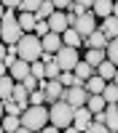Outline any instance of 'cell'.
<instances>
[{"instance_id": "1", "label": "cell", "mask_w": 118, "mask_h": 133, "mask_svg": "<svg viewBox=\"0 0 118 133\" xmlns=\"http://www.w3.org/2000/svg\"><path fill=\"white\" fill-rule=\"evenodd\" d=\"M19 120H21V128H27V130H32V133H40L51 117H48V109H46V107H30L27 112L19 115Z\"/></svg>"}, {"instance_id": "2", "label": "cell", "mask_w": 118, "mask_h": 133, "mask_svg": "<svg viewBox=\"0 0 118 133\" xmlns=\"http://www.w3.org/2000/svg\"><path fill=\"white\" fill-rule=\"evenodd\" d=\"M19 59L21 61H27V64H35V61H40L43 59V43H40V37H35V35H24L19 40Z\"/></svg>"}, {"instance_id": "3", "label": "cell", "mask_w": 118, "mask_h": 133, "mask_svg": "<svg viewBox=\"0 0 118 133\" xmlns=\"http://www.w3.org/2000/svg\"><path fill=\"white\" fill-rule=\"evenodd\" d=\"M48 117H51V125L54 128H72V120H75V107H70L67 101H57L51 104L48 109Z\"/></svg>"}, {"instance_id": "4", "label": "cell", "mask_w": 118, "mask_h": 133, "mask_svg": "<svg viewBox=\"0 0 118 133\" xmlns=\"http://www.w3.org/2000/svg\"><path fill=\"white\" fill-rule=\"evenodd\" d=\"M0 35H3L5 45H19V40L24 37V32L19 27V16H14L11 11H5L3 21H0Z\"/></svg>"}, {"instance_id": "5", "label": "cell", "mask_w": 118, "mask_h": 133, "mask_svg": "<svg viewBox=\"0 0 118 133\" xmlns=\"http://www.w3.org/2000/svg\"><path fill=\"white\" fill-rule=\"evenodd\" d=\"M54 61H57V66H59L62 72H75V66L81 64L78 51H75V48H67V45H62V51L57 53V59H54Z\"/></svg>"}, {"instance_id": "6", "label": "cell", "mask_w": 118, "mask_h": 133, "mask_svg": "<svg viewBox=\"0 0 118 133\" xmlns=\"http://www.w3.org/2000/svg\"><path fill=\"white\" fill-rule=\"evenodd\" d=\"M62 101H67L70 107L81 109V107H86V101H89V93H86V88H83V85L64 88V96H62Z\"/></svg>"}, {"instance_id": "7", "label": "cell", "mask_w": 118, "mask_h": 133, "mask_svg": "<svg viewBox=\"0 0 118 133\" xmlns=\"http://www.w3.org/2000/svg\"><path fill=\"white\" fill-rule=\"evenodd\" d=\"M40 91L46 93L48 104H57V101H62V96H64V85L59 80H40Z\"/></svg>"}, {"instance_id": "8", "label": "cell", "mask_w": 118, "mask_h": 133, "mask_svg": "<svg viewBox=\"0 0 118 133\" xmlns=\"http://www.w3.org/2000/svg\"><path fill=\"white\" fill-rule=\"evenodd\" d=\"M72 29L81 35V40L91 37L94 32H97V21H94V14H83V16H78V21H75V27H72Z\"/></svg>"}, {"instance_id": "9", "label": "cell", "mask_w": 118, "mask_h": 133, "mask_svg": "<svg viewBox=\"0 0 118 133\" xmlns=\"http://www.w3.org/2000/svg\"><path fill=\"white\" fill-rule=\"evenodd\" d=\"M94 115L89 112L86 107H81V109H75V120H72V128L75 130H81V133H86L91 125H94V120H91Z\"/></svg>"}, {"instance_id": "10", "label": "cell", "mask_w": 118, "mask_h": 133, "mask_svg": "<svg viewBox=\"0 0 118 133\" xmlns=\"http://www.w3.org/2000/svg\"><path fill=\"white\" fill-rule=\"evenodd\" d=\"M48 29L54 32V35H64V32L70 29V21H67V14H62V11H57L51 19H48Z\"/></svg>"}, {"instance_id": "11", "label": "cell", "mask_w": 118, "mask_h": 133, "mask_svg": "<svg viewBox=\"0 0 118 133\" xmlns=\"http://www.w3.org/2000/svg\"><path fill=\"white\" fill-rule=\"evenodd\" d=\"M8 75L14 77V83H24L27 77L32 75V64H27V61H21V59H19V61L8 69Z\"/></svg>"}, {"instance_id": "12", "label": "cell", "mask_w": 118, "mask_h": 133, "mask_svg": "<svg viewBox=\"0 0 118 133\" xmlns=\"http://www.w3.org/2000/svg\"><path fill=\"white\" fill-rule=\"evenodd\" d=\"M40 43H43V53H48V56H57L62 51V35H54L51 32V35H46Z\"/></svg>"}, {"instance_id": "13", "label": "cell", "mask_w": 118, "mask_h": 133, "mask_svg": "<svg viewBox=\"0 0 118 133\" xmlns=\"http://www.w3.org/2000/svg\"><path fill=\"white\" fill-rule=\"evenodd\" d=\"M83 88H86V93H89V96H102V91L107 88V83L102 80L99 75H94V77H89V80H86Z\"/></svg>"}, {"instance_id": "14", "label": "cell", "mask_w": 118, "mask_h": 133, "mask_svg": "<svg viewBox=\"0 0 118 133\" xmlns=\"http://www.w3.org/2000/svg\"><path fill=\"white\" fill-rule=\"evenodd\" d=\"M83 43H86V48H89V51H105V48H107V37L102 35V29H97L94 35L86 37Z\"/></svg>"}, {"instance_id": "15", "label": "cell", "mask_w": 118, "mask_h": 133, "mask_svg": "<svg viewBox=\"0 0 118 133\" xmlns=\"http://www.w3.org/2000/svg\"><path fill=\"white\" fill-rule=\"evenodd\" d=\"M91 14L102 16V19H110L113 16V3H110V0H94V3H91Z\"/></svg>"}, {"instance_id": "16", "label": "cell", "mask_w": 118, "mask_h": 133, "mask_svg": "<svg viewBox=\"0 0 118 133\" xmlns=\"http://www.w3.org/2000/svg\"><path fill=\"white\" fill-rule=\"evenodd\" d=\"M105 125H107V130L110 133H118V107L115 104H110V107H105Z\"/></svg>"}, {"instance_id": "17", "label": "cell", "mask_w": 118, "mask_h": 133, "mask_svg": "<svg viewBox=\"0 0 118 133\" xmlns=\"http://www.w3.org/2000/svg\"><path fill=\"white\" fill-rule=\"evenodd\" d=\"M14 88H16V83H14V77H11V75L0 77V98H3V101H8V98L14 96Z\"/></svg>"}, {"instance_id": "18", "label": "cell", "mask_w": 118, "mask_h": 133, "mask_svg": "<svg viewBox=\"0 0 118 133\" xmlns=\"http://www.w3.org/2000/svg\"><path fill=\"white\" fill-rule=\"evenodd\" d=\"M102 35L107 37V43L118 37V19H115V16H110V19H105V24H102Z\"/></svg>"}, {"instance_id": "19", "label": "cell", "mask_w": 118, "mask_h": 133, "mask_svg": "<svg viewBox=\"0 0 118 133\" xmlns=\"http://www.w3.org/2000/svg\"><path fill=\"white\" fill-rule=\"evenodd\" d=\"M115 72H118V66H115V64H110V61H105V64L97 66V75H99L105 83H107V80H115Z\"/></svg>"}, {"instance_id": "20", "label": "cell", "mask_w": 118, "mask_h": 133, "mask_svg": "<svg viewBox=\"0 0 118 133\" xmlns=\"http://www.w3.org/2000/svg\"><path fill=\"white\" fill-rule=\"evenodd\" d=\"M35 24H38V19H35V14H21L19 16V27H21V32H35Z\"/></svg>"}, {"instance_id": "21", "label": "cell", "mask_w": 118, "mask_h": 133, "mask_svg": "<svg viewBox=\"0 0 118 133\" xmlns=\"http://www.w3.org/2000/svg\"><path fill=\"white\" fill-rule=\"evenodd\" d=\"M105 98L102 96H89V101H86V109H89L91 115H99V112H105Z\"/></svg>"}, {"instance_id": "22", "label": "cell", "mask_w": 118, "mask_h": 133, "mask_svg": "<svg viewBox=\"0 0 118 133\" xmlns=\"http://www.w3.org/2000/svg\"><path fill=\"white\" fill-rule=\"evenodd\" d=\"M94 75H97V69H94L91 64H86V61H81L78 66H75V77H78V80H83V83L89 80V77H94Z\"/></svg>"}, {"instance_id": "23", "label": "cell", "mask_w": 118, "mask_h": 133, "mask_svg": "<svg viewBox=\"0 0 118 133\" xmlns=\"http://www.w3.org/2000/svg\"><path fill=\"white\" fill-rule=\"evenodd\" d=\"M83 61H86V64H91L94 69H97L99 64H105V61H107V53H105V51H89Z\"/></svg>"}, {"instance_id": "24", "label": "cell", "mask_w": 118, "mask_h": 133, "mask_svg": "<svg viewBox=\"0 0 118 133\" xmlns=\"http://www.w3.org/2000/svg\"><path fill=\"white\" fill-rule=\"evenodd\" d=\"M81 43H83V40H81V35H78L75 29H67V32L62 35V45H67V48H78Z\"/></svg>"}, {"instance_id": "25", "label": "cell", "mask_w": 118, "mask_h": 133, "mask_svg": "<svg viewBox=\"0 0 118 133\" xmlns=\"http://www.w3.org/2000/svg\"><path fill=\"white\" fill-rule=\"evenodd\" d=\"M102 98L107 104H118V85L115 83H107V88L102 91Z\"/></svg>"}, {"instance_id": "26", "label": "cell", "mask_w": 118, "mask_h": 133, "mask_svg": "<svg viewBox=\"0 0 118 133\" xmlns=\"http://www.w3.org/2000/svg\"><path fill=\"white\" fill-rule=\"evenodd\" d=\"M40 3H43V0H21V3H19V11H21V14H38V11H40Z\"/></svg>"}, {"instance_id": "27", "label": "cell", "mask_w": 118, "mask_h": 133, "mask_svg": "<svg viewBox=\"0 0 118 133\" xmlns=\"http://www.w3.org/2000/svg\"><path fill=\"white\" fill-rule=\"evenodd\" d=\"M105 53H107V61L118 66V37L107 43V48H105Z\"/></svg>"}, {"instance_id": "28", "label": "cell", "mask_w": 118, "mask_h": 133, "mask_svg": "<svg viewBox=\"0 0 118 133\" xmlns=\"http://www.w3.org/2000/svg\"><path fill=\"white\" fill-rule=\"evenodd\" d=\"M19 128H21V120L8 115V117H5V123H3V130H5V133H16Z\"/></svg>"}, {"instance_id": "29", "label": "cell", "mask_w": 118, "mask_h": 133, "mask_svg": "<svg viewBox=\"0 0 118 133\" xmlns=\"http://www.w3.org/2000/svg\"><path fill=\"white\" fill-rule=\"evenodd\" d=\"M89 8H91V0H81V3H72L70 0V11H75V16H83Z\"/></svg>"}, {"instance_id": "30", "label": "cell", "mask_w": 118, "mask_h": 133, "mask_svg": "<svg viewBox=\"0 0 118 133\" xmlns=\"http://www.w3.org/2000/svg\"><path fill=\"white\" fill-rule=\"evenodd\" d=\"M3 112H8L11 117H19V115H21V109H19V104L14 101V98H8V101H3Z\"/></svg>"}, {"instance_id": "31", "label": "cell", "mask_w": 118, "mask_h": 133, "mask_svg": "<svg viewBox=\"0 0 118 133\" xmlns=\"http://www.w3.org/2000/svg\"><path fill=\"white\" fill-rule=\"evenodd\" d=\"M43 101H46V93H43L40 88L30 93V107H43Z\"/></svg>"}, {"instance_id": "32", "label": "cell", "mask_w": 118, "mask_h": 133, "mask_svg": "<svg viewBox=\"0 0 118 133\" xmlns=\"http://www.w3.org/2000/svg\"><path fill=\"white\" fill-rule=\"evenodd\" d=\"M32 77H35V80H46V64H43V61L32 64Z\"/></svg>"}, {"instance_id": "33", "label": "cell", "mask_w": 118, "mask_h": 133, "mask_svg": "<svg viewBox=\"0 0 118 133\" xmlns=\"http://www.w3.org/2000/svg\"><path fill=\"white\" fill-rule=\"evenodd\" d=\"M59 75H62V69L57 66V61H54V64H46V80H59Z\"/></svg>"}, {"instance_id": "34", "label": "cell", "mask_w": 118, "mask_h": 133, "mask_svg": "<svg viewBox=\"0 0 118 133\" xmlns=\"http://www.w3.org/2000/svg\"><path fill=\"white\" fill-rule=\"evenodd\" d=\"M21 85H24V88H27V93H32V91H38V88H40V80H35V77H32V75H30V77H27V80H24V83H21Z\"/></svg>"}, {"instance_id": "35", "label": "cell", "mask_w": 118, "mask_h": 133, "mask_svg": "<svg viewBox=\"0 0 118 133\" xmlns=\"http://www.w3.org/2000/svg\"><path fill=\"white\" fill-rule=\"evenodd\" d=\"M86 133H110V130H107V125H97V123H94Z\"/></svg>"}, {"instance_id": "36", "label": "cell", "mask_w": 118, "mask_h": 133, "mask_svg": "<svg viewBox=\"0 0 118 133\" xmlns=\"http://www.w3.org/2000/svg\"><path fill=\"white\" fill-rule=\"evenodd\" d=\"M105 120H107V117H105V112H99V115H94V123H97V125H105Z\"/></svg>"}, {"instance_id": "37", "label": "cell", "mask_w": 118, "mask_h": 133, "mask_svg": "<svg viewBox=\"0 0 118 133\" xmlns=\"http://www.w3.org/2000/svg\"><path fill=\"white\" fill-rule=\"evenodd\" d=\"M3 8H5V11H11V8H19V3H16V0H5V3H3Z\"/></svg>"}, {"instance_id": "38", "label": "cell", "mask_w": 118, "mask_h": 133, "mask_svg": "<svg viewBox=\"0 0 118 133\" xmlns=\"http://www.w3.org/2000/svg\"><path fill=\"white\" fill-rule=\"evenodd\" d=\"M5 56H8V48L3 45V43H0V64H3V61H5Z\"/></svg>"}, {"instance_id": "39", "label": "cell", "mask_w": 118, "mask_h": 133, "mask_svg": "<svg viewBox=\"0 0 118 133\" xmlns=\"http://www.w3.org/2000/svg\"><path fill=\"white\" fill-rule=\"evenodd\" d=\"M40 133H59V128H54V125H51V128H48V125H46V128H43V130H40Z\"/></svg>"}, {"instance_id": "40", "label": "cell", "mask_w": 118, "mask_h": 133, "mask_svg": "<svg viewBox=\"0 0 118 133\" xmlns=\"http://www.w3.org/2000/svg\"><path fill=\"white\" fill-rule=\"evenodd\" d=\"M5 75H8V66H5V64H0V77H5Z\"/></svg>"}, {"instance_id": "41", "label": "cell", "mask_w": 118, "mask_h": 133, "mask_svg": "<svg viewBox=\"0 0 118 133\" xmlns=\"http://www.w3.org/2000/svg\"><path fill=\"white\" fill-rule=\"evenodd\" d=\"M113 16L118 19V3H113Z\"/></svg>"}, {"instance_id": "42", "label": "cell", "mask_w": 118, "mask_h": 133, "mask_svg": "<svg viewBox=\"0 0 118 133\" xmlns=\"http://www.w3.org/2000/svg\"><path fill=\"white\" fill-rule=\"evenodd\" d=\"M3 16H5V8H3V3H0V21H3Z\"/></svg>"}, {"instance_id": "43", "label": "cell", "mask_w": 118, "mask_h": 133, "mask_svg": "<svg viewBox=\"0 0 118 133\" xmlns=\"http://www.w3.org/2000/svg\"><path fill=\"white\" fill-rule=\"evenodd\" d=\"M64 133H81V130H75V128H67V130H64Z\"/></svg>"}, {"instance_id": "44", "label": "cell", "mask_w": 118, "mask_h": 133, "mask_svg": "<svg viewBox=\"0 0 118 133\" xmlns=\"http://www.w3.org/2000/svg\"><path fill=\"white\" fill-rule=\"evenodd\" d=\"M16 133H32V130H27V128H19V130H16Z\"/></svg>"}, {"instance_id": "45", "label": "cell", "mask_w": 118, "mask_h": 133, "mask_svg": "<svg viewBox=\"0 0 118 133\" xmlns=\"http://www.w3.org/2000/svg\"><path fill=\"white\" fill-rule=\"evenodd\" d=\"M0 117H3V98H0Z\"/></svg>"}, {"instance_id": "46", "label": "cell", "mask_w": 118, "mask_h": 133, "mask_svg": "<svg viewBox=\"0 0 118 133\" xmlns=\"http://www.w3.org/2000/svg\"><path fill=\"white\" fill-rule=\"evenodd\" d=\"M115 85H118V72H115Z\"/></svg>"}, {"instance_id": "47", "label": "cell", "mask_w": 118, "mask_h": 133, "mask_svg": "<svg viewBox=\"0 0 118 133\" xmlns=\"http://www.w3.org/2000/svg\"><path fill=\"white\" fill-rule=\"evenodd\" d=\"M0 133H5V130H3V125H0Z\"/></svg>"}, {"instance_id": "48", "label": "cell", "mask_w": 118, "mask_h": 133, "mask_svg": "<svg viewBox=\"0 0 118 133\" xmlns=\"http://www.w3.org/2000/svg\"><path fill=\"white\" fill-rule=\"evenodd\" d=\"M0 40H3V35H0Z\"/></svg>"}, {"instance_id": "49", "label": "cell", "mask_w": 118, "mask_h": 133, "mask_svg": "<svg viewBox=\"0 0 118 133\" xmlns=\"http://www.w3.org/2000/svg\"><path fill=\"white\" fill-rule=\"evenodd\" d=\"M115 107H118V104H115Z\"/></svg>"}]
</instances>
